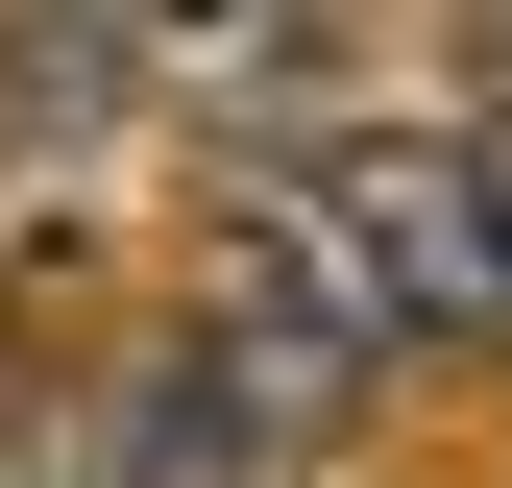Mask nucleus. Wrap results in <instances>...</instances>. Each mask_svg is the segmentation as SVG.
<instances>
[{"mask_svg":"<svg viewBox=\"0 0 512 488\" xmlns=\"http://www.w3.org/2000/svg\"><path fill=\"white\" fill-rule=\"evenodd\" d=\"M122 49H147V98H293L342 0H122Z\"/></svg>","mask_w":512,"mask_h":488,"instance_id":"nucleus-3","label":"nucleus"},{"mask_svg":"<svg viewBox=\"0 0 512 488\" xmlns=\"http://www.w3.org/2000/svg\"><path fill=\"white\" fill-rule=\"evenodd\" d=\"M122 98H147V49H122V0H0V147L25 171H98Z\"/></svg>","mask_w":512,"mask_h":488,"instance_id":"nucleus-2","label":"nucleus"},{"mask_svg":"<svg viewBox=\"0 0 512 488\" xmlns=\"http://www.w3.org/2000/svg\"><path fill=\"white\" fill-rule=\"evenodd\" d=\"M269 220L317 244V293L366 318V366H415V342H512V171H488V147H317Z\"/></svg>","mask_w":512,"mask_h":488,"instance_id":"nucleus-1","label":"nucleus"}]
</instances>
